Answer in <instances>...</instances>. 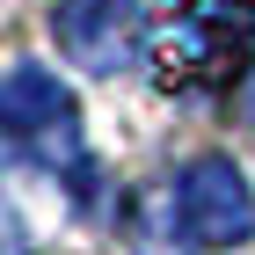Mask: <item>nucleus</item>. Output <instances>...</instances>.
Instances as JSON below:
<instances>
[{"label": "nucleus", "instance_id": "nucleus-1", "mask_svg": "<svg viewBox=\"0 0 255 255\" xmlns=\"http://www.w3.org/2000/svg\"><path fill=\"white\" fill-rule=\"evenodd\" d=\"M255 44V0H168L153 29V80L160 95H219L234 88Z\"/></svg>", "mask_w": 255, "mask_h": 255}, {"label": "nucleus", "instance_id": "nucleus-2", "mask_svg": "<svg viewBox=\"0 0 255 255\" xmlns=\"http://www.w3.org/2000/svg\"><path fill=\"white\" fill-rule=\"evenodd\" d=\"M0 138H15L29 160L44 168H80V117L73 95L44 66H15L0 80Z\"/></svg>", "mask_w": 255, "mask_h": 255}, {"label": "nucleus", "instance_id": "nucleus-3", "mask_svg": "<svg viewBox=\"0 0 255 255\" xmlns=\"http://www.w3.org/2000/svg\"><path fill=\"white\" fill-rule=\"evenodd\" d=\"M175 204H182V234L204 241V248H234V241L255 234V190H248V175L234 160H219V153L182 168Z\"/></svg>", "mask_w": 255, "mask_h": 255}, {"label": "nucleus", "instance_id": "nucleus-4", "mask_svg": "<svg viewBox=\"0 0 255 255\" xmlns=\"http://www.w3.org/2000/svg\"><path fill=\"white\" fill-rule=\"evenodd\" d=\"M51 29L80 73H124L131 51L146 44V7L138 0H59Z\"/></svg>", "mask_w": 255, "mask_h": 255}, {"label": "nucleus", "instance_id": "nucleus-5", "mask_svg": "<svg viewBox=\"0 0 255 255\" xmlns=\"http://www.w3.org/2000/svg\"><path fill=\"white\" fill-rule=\"evenodd\" d=\"M0 255H29V241H22V226H15L7 204H0Z\"/></svg>", "mask_w": 255, "mask_h": 255}]
</instances>
